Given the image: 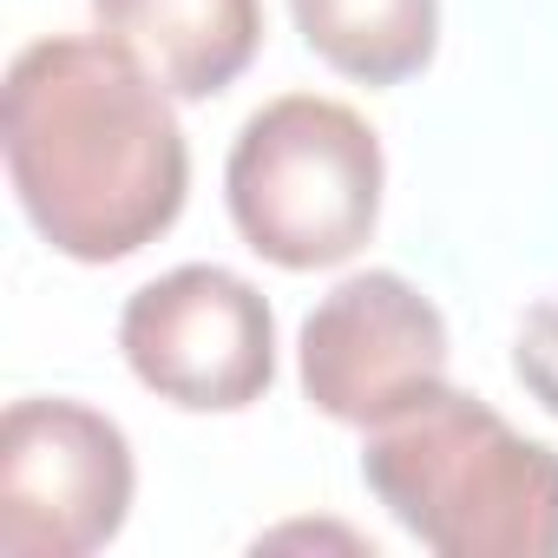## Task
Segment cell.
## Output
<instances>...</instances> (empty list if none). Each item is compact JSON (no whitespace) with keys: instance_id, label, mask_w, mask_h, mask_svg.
I'll use <instances>...</instances> for the list:
<instances>
[{"instance_id":"6da1fadb","label":"cell","mask_w":558,"mask_h":558,"mask_svg":"<svg viewBox=\"0 0 558 558\" xmlns=\"http://www.w3.org/2000/svg\"><path fill=\"white\" fill-rule=\"evenodd\" d=\"M0 151L27 223L73 263L138 256L191 191L171 93L106 34L34 40L8 66Z\"/></svg>"},{"instance_id":"7a4b0ae2","label":"cell","mask_w":558,"mask_h":558,"mask_svg":"<svg viewBox=\"0 0 558 558\" xmlns=\"http://www.w3.org/2000/svg\"><path fill=\"white\" fill-rule=\"evenodd\" d=\"M362 480L440 558H558V453L480 395L440 381L368 427Z\"/></svg>"},{"instance_id":"3957f363","label":"cell","mask_w":558,"mask_h":558,"mask_svg":"<svg viewBox=\"0 0 558 558\" xmlns=\"http://www.w3.org/2000/svg\"><path fill=\"white\" fill-rule=\"evenodd\" d=\"M381 178V138L355 106L283 93L243 119L223 165V204L263 263L336 269L375 236Z\"/></svg>"},{"instance_id":"277c9868","label":"cell","mask_w":558,"mask_h":558,"mask_svg":"<svg viewBox=\"0 0 558 558\" xmlns=\"http://www.w3.org/2000/svg\"><path fill=\"white\" fill-rule=\"evenodd\" d=\"M132 440L112 414L34 395L0 414V551L86 558L132 512Z\"/></svg>"},{"instance_id":"5b68a950","label":"cell","mask_w":558,"mask_h":558,"mask_svg":"<svg viewBox=\"0 0 558 558\" xmlns=\"http://www.w3.org/2000/svg\"><path fill=\"white\" fill-rule=\"evenodd\" d=\"M138 388L184 414H243L276 381V316L256 283L217 263H184L145 283L119 316Z\"/></svg>"},{"instance_id":"8992f818","label":"cell","mask_w":558,"mask_h":558,"mask_svg":"<svg viewBox=\"0 0 558 558\" xmlns=\"http://www.w3.org/2000/svg\"><path fill=\"white\" fill-rule=\"evenodd\" d=\"M447 362H453L447 316L395 269H362L336 283L310 310L296 342L303 395L316 401V414L362 434L434 395L447 381Z\"/></svg>"},{"instance_id":"52a82bcc","label":"cell","mask_w":558,"mask_h":558,"mask_svg":"<svg viewBox=\"0 0 558 558\" xmlns=\"http://www.w3.org/2000/svg\"><path fill=\"white\" fill-rule=\"evenodd\" d=\"M93 21L171 99H217L263 47V0H93Z\"/></svg>"},{"instance_id":"ba28073f","label":"cell","mask_w":558,"mask_h":558,"mask_svg":"<svg viewBox=\"0 0 558 558\" xmlns=\"http://www.w3.org/2000/svg\"><path fill=\"white\" fill-rule=\"evenodd\" d=\"M296 34L355 86H401L440 47V0H290Z\"/></svg>"},{"instance_id":"9c48e42d","label":"cell","mask_w":558,"mask_h":558,"mask_svg":"<svg viewBox=\"0 0 558 558\" xmlns=\"http://www.w3.org/2000/svg\"><path fill=\"white\" fill-rule=\"evenodd\" d=\"M512 375L545 414H558V296L525 310L519 342H512Z\"/></svg>"}]
</instances>
